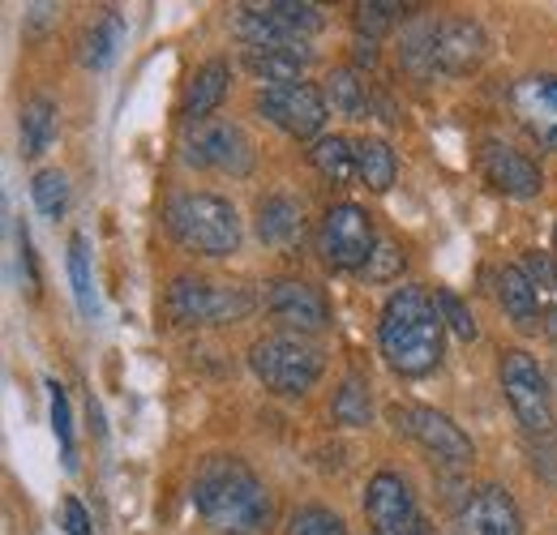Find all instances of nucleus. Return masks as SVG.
Segmentation results:
<instances>
[{"label": "nucleus", "instance_id": "7ed1b4c3", "mask_svg": "<svg viewBox=\"0 0 557 535\" xmlns=\"http://www.w3.org/2000/svg\"><path fill=\"white\" fill-rule=\"evenodd\" d=\"M168 236L198 258H232L240 253V214L219 194H176L163 206Z\"/></svg>", "mask_w": 557, "mask_h": 535}, {"label": "nucleus", "instance_id": "39448f33", "mask_svg": "<svg viewBox=\"0 0 557 535\" xmlns=\"http://www.w3.org/2000/svg\"><path fill=\"white\" fill-rule=\"evenodd\" d=\"M258 309V296L240 283H210V278H176L163 296V313L172 326H227L245 322Z\"/></svg>", "mask_w": 557, "mask_h": 535}, {"label": "nucleus", "instance_id": "1a4fd4ad", "mask_svg": "<svg viewBox=\"0 0 557 535\" xmlns=\"http://www.w3.org/2000/svg\"><path fill=\"white\" fill-rule=\"evenodd\" d=\"M377 253V227L369 219L364 206L356 201H339L322 214L318 223V258L331 270H360L373 262Z\"/></svg>", "mask_w": 557, "mask_h": 535}, {"label": "nucleus", "instance_id": "4c0bfd02", "mask_svg": "<svg viewBox=\"0 0 557 535\" xmlns=\"http://www.w3.org/2000/svg\"><path fill=\"white\" fill-rule=\"evenodd\" d=\"M17 249H22V274H26V283H30V291H35V287H39V270H35V245H30L26 227H17Z\"/></svg>", "mask_w": 557, "mask_h": 535}, {"label": "nucleus", "instance_id": "f8f14e48", "mask_svg": "<svg viewBox=\"0 0 557 535\" xmlns=\"http://www.w3.org/2000/svg\"><path fill=\"white\" fill-rule=\"evenodd\" d=\"M258 112H262L275 129H283L287 137H296V141H309V137L318 141L326 116H331L326 95H322V86H313V82H292V86L262 90V95H258Z\"/></svg>", "mask_w": 557, "mask_h": 535}, {"label": "nucleus", "instance_id": "5701e85b", "mask_svg": "<svg viewBox=\"0 0 557 535\" xmlns=\"http://www.w3.org/2000/svg\"><path fill=\"white\" fill-rule=\"evenodd\" d=\"M309 163L318 167V176L322 181H331V185H348V181H360V172H356V141L344 134H326L313 141V150H309Z\"/></svg>", "mask_w": 557, "mask_h": 535}, {"label": "nucleus", "instance_id": "f3484780", "mask_svg": "<svg viewBox=\"0 0 557 535\" xmlns=\"http://www.w3.org/2000/svg\"><path fill=\"white\" fill-rule=\"evenodd\" d=\"M450 527L455 535H523V514H519V501L502 484H485L468 493Z\"/></svg>", "mask_w": 557, "mask_h": 535}, {"label": "nucleus", "instance_id": "423d86ee", "mask_svg": "<svg viewBox=\"0 0 557 535\" xmlns=\"http://www.w3.org/2000/svg\"><path fill=\"white\" fill-rule=\"evenodd\" d=\"M322 9L305 0H267V4H240L232 13V30L245 48H287L305 43L322 30Z\"/></svg>", "mask_w": 557, "mask_h": 535}, {"label": "nucleus", "instance_id": "c756f323", "mask_svg": "<svg viewBox=\"0 0 557 535\" xmlns=\"http://www.w3.org/2000/svg\"><path fill=\"white\" fill-rule=\"evenodd\" d=\"M433 26L437 22H412L399 39V65L408 69L412 77H433Z\"/></svg>", "mask_w": 557, "mask_h": 535}, {"label": "nucleus", "instance_id": "9d476101", "mask_svg": "<svg viewBox=\"0 0 557 535\" xmlns=\"http://www.w3.org/2000/svg\"><path fill=\"white\" fill-rule=\"evenodd\" d=\"M185 159L202 172H219V176H236L245 181L258 163V146L245 125L236 121H202L185 129Z\"/></svg>", "mask_w": 557, "mask_h": 535}, {"label": "nucleus", "instance_id": "f03ea898", "mask_svg": "<svg viewBox=\"0 0 557 535\" xmlns=\"http://www.w3.org/2000/svg\"><path fill=\"white\" fill-rule=\"evenodd\" d=\"M377 351L391 373L399 377H429L442 356H446V322L437 313V300L417 287L404 283L391 291L377 318Z\"/></svg>", "mask_w": 557, "mask_h": 535}, {"label": "nucleus", "instance_id": "cd10ccee", "mask_svg": "<svg viewBox=\"0 0 557 535\" xmlns=\"http://www.w3.org/2000/svg\"><path fill=\"white\" fill-rule=\"evenodd\" d=\"M30 201L44 219H65L70 210V176L61 167H44L30 176Z\"/></svg>", "mask_w": 557, "mask_h": 535}, {"label": "nucleus", "instance_id": "2eb2a0df", "mask_svg": "<svg viewBox=\"0 0 557 535\" xmlns=\"http://www.w3.org/2000/svg\"><path fill=\"white\" fill-rule=\"evenodd\" d=\"M510 112L541 150L557 154V73H532L510 86Z\"/></svg>", "mask_w": 557, "mask_h": 535}, {"label": "nucleus", "instance_id": "6e6552de", "mask_svg": "<svg viewBox=\"0 0 557 535\" xmlns=\"http://www.w3.org/2000/svg\"><path fill=\"white\" fill-rule=\"evenodd\" d=\"M391 424H395L399 437L417 441L424 455H433L446 468H472L476 463V441L437 407L399 402V407H391Z\"/></svg>", "mask_w": 557, "mask_h": 535}, {"label": "nucleus", "instance_id": "f704fd0d", "mask_svg": "<svg viewBox=\"0 0 557 535\" xmlns=\"http://www.w3.org/2000/svg\"><path fill=\"white\" fill-rule=\"evenodd\" d=\"M519 270L532 278V287L536 291H557V266L549 253H541V249H528L523 253V262H519Z\"/></svg>", "mask_w": 557, "mask_h": 535}, {"label": "nucleus", "instance_id": "0eeeda50", "mask_svg": "<svg viewBox=\"0 0 557 535\" xmlns=\"http://www.w3.org/2000/svg\"><path fill=\"white\" fill-rule=\"evenodd\" d=\"M497 382H502L506 407L515 411V420L528 433H541V437L554 433V390H549V377H545V369L536 364L532 351H523V347L502 351Z\"/></svg>", "mask_w": 557, "mask_h": 535}, {"label": "nucleus", "instance_id": "f257e3e1", "mask_svg": "<svg viewBox=\"0 0 557 535\" xmlns=\"http://www.w3.org/2000/svg\"><path fill=\"white\" fill-rule=\"evenodd\" d=\"M194 510L219 535H267L275 523V497L262 475L236 455H214L194 480Z\"/></svg>", "mask_w": 557, "mask_h": 535}, {"label": "nucleus", "instance_id": "c85d7f7f", "mask_svg": "<svg viewBox=\"0 0 557 535\" xmlns=\"http://www.w3.org/2000/svg\"><path fill=\"white\" fill-rule=\"evenodd\" d=\"M70 283L82 318H95L99 313V296H95V274H90V245H86V236H70Z\"/></svg>", "mask_w": 557, "mask_h": 535}, {"label": "nucleus", "instance_id": "a211bd4d", "mask_svg": "<svg viewBox=\"0 0 557 535\" xmlns=\"http://www.w3.org/2000/svg\"><path fill=\"white\" fill-rule=\"evenodd\" d=\"M309 61H313V52H309L305 43H287V48H245V57H240V65L249 69V77L267 82V90L300 82V73L309 69Z\"/></svg>", "mask_w": 557, "mask_h": 535}, {"label": "nucleus", "instance_id": "aec40b11", "mask_svg": "<svg viewBox=\"0 0 557 535\" xmlns=\"http://www.w3.org/2000/svg\"><path fill=\"white\" fill-rule=\"evenodd\" d=\"M227 82H232V65H227L223 57H214V61H207V65H198V73H194L189 86H185L181 116H185L189 125L210 121V112L227 99Z\"/></svg>", "mask_w": 557, "mask_h": 535}, {"label": "nucleus", "instance_id": "4be33fe9", "mask_svg": "<svg viewBox=\"0 0 557 535\" xmlns=\"http://www.w3.org/2000/svg\"><path fill=\"white\" fill-rule=\"evenodd\" d=\"M121 43H125V13H121V9H108V13L86 30V39H82V65L95 69V73L112 69L116 57H121Z\"/></svg>", "mask_w": 557, "mask_h": 535}, {"label": "nucleus", "instance_id": "a878e982", "mask_svg": "<svg viewBox=\"0 0 557 535\" xmlns=\"http://www.w3.org/2000/svg\"><path fill=\"white\" fill-rule=\"evenodd\" d=\"M322 95H326V108L335 116H344V121H369V90H364V82H360L356 69H335L326 77Z\"/></svg>", "mask_w": 557, "mask_h": 535}, {"label": "nucleus", "instance_id": "473e14b6", "mask_svg": "<svg viewBox=\"0 0 557 535\" xmlns=\"http://www.w3.org/2000/svg\"><path fill=\"white\" fill-rule=\"evenodd\" d=\"M283 535H351V532L335 510H326V506H300V510H292Z\"/></svg>", "mask_w": 557, "mask_h": 535}, {"label": "nucleus", "instance_id": "bb28decb", "mask_svg": "<svg viewBox=\"0 0 557 535\" xmlns=\"http://www.w3.org/2000/svg\"><path fill=\"white\" fill-rule=\"evenodd\" d=\"M331 415H335L339 428H369L373 424V395H369V386L360 377H348L335 390V399H331Z\"/></svg>", "mask_w": 557, "mask_h": 535}, {"label": "nucleus", "instance_id": "393cba45", "mask_svg": "<svg viewBox=\"0 0 557 535\" xmlns=\"http://www.w3.org/2000/svg\"><path fill=\"white\" fill-rule=\"evenodd\" d=\"M52 141H57V103L44 99V95H35L22 108V154L26 159H39V154L52 150Z\"/></svg>", "mask_w": 557, "mask_h": 535}, {"label": "nucleus", "instance_id": "72a5a7b5", "mask_svg": "<svg viewBox=\"0 0 557 535\" xmlns=\"http://www.w3.org/2000/svg\"><path fill=\"white\" fill-rule=\"evenodd\" d=\"M433 300H437V313H442V322H446V331H450V335H459L463 343H472V338L481 335V326H476L472 309H468L455 291H446V287H442Z\"/></svg>", "mask_w": 557, "mask_h": 535}, {"label": "nucleus", "instance_id": "e433bc0d", "mask_svg": "<svg viewBox=\"0 0 557 535\" xmlns=\"http://www.w3.org/2000/svg\"><path fill=\"white\" fill-rule=\"evenodd\" d=\"M61 527H65V535H95V527H90V514H86V506L77 501V497H61Z\"/></svg>", "mask_w": 557, "mask_h": 535}, {"label": "nucleus", "instance_id": "58836bf2", "mask_svg": "<svg viewBox=\"0 0 557 535\" xmlns=\"http://www.w3.org/2000/svg\"><path fill=\"white\" fill-rule=\"evenodd\" d=\"M554 249H557V227H554Z\"/></svg>", "mask_w": 557, "mask_h": 535}, {"label": "nucleus", "instance_id": "ea45409f", "mask_svg": "<svg viewBox=\"0 0 557 535\" xmlns=\"http://www.w3.org/2000/svg\"><path fill=\"white\" fill-rule=\"evenodd\" d=\"M424 535H433V532H424Z\"/></svg>", "mask_w": 557, "mask_h": 535}, {"label": "nucleus", "instance_id": "4468645a", "mask_svg": "<svg viewBox=\"0 0 557 535\" xmlns=\"http://www.w3.org/2000/svg\"><path fill=\"white\" fill-rule=\"evenodd\" d=\"M488 35L472 17H446L433 26V77H468L485 65Z\"/></svg>", "mask_w": 557, "mask_h": 535}, {"label": "nucleus", "instance_id": "9b49d317", "mask_svg": "<svg viewBox=\"0 0 557 535\" xmlns=\"http://www.w3.org/2000/svg\"><path fill=\"white\" fill-rule=\"evenodd\" d=\"M364 519L373 535H424V514L399 471H373L364 484Z\"/></svg>", "mask_w": 557, "mask_h": 535}, {"label": "nucleus", "instance_id": "7c9ffc66", "mask_svg": "<svg viewBox=\"0 0 557 535\" xmlns=\"http://www.w3.org/2000/svg\"><path fill=\"white\" fill-rule=\"evenodd\" d=\"M48 399H52V433H57V446H61V463L65 471L77 468V433H73V407L70 395L61 382H48Z\"/></svg>", "mask_w": 557, "mask_h": 535}, {"label": "nucleus", "instance_id": "dca6fc26", "mask_svg": "<svg viewBox=\"0 0 557 535\" xmlns=\"http://www.w3.org/2000/svg\"><path fill=\"white\" fill-rule=\"evenodd\" d=\"M481 176L485 185H493L502 198H515V201H532L541 189H545V172L536 159H528L523 150L488 137L481 146Z\"/></svg>", "mask_w": 557, "mask_h": 535}, {"label": "nucleus", "instance_id": "c9c22d12", "mask_svg": "<svg viewBox=\"0 0 557 535\" xmlns=\"http://www.w3.org/2000/svg\"><path fill=\"white\" fill-rule=\"evenodd\" d=\"M404 266V253L395 249V245H377V253H373V262L364 266V278H373V283H382V278H395Z\"/></svg>", "mask_w": 557, "mask_h": 535}, {"label": "nucleus", "instance_id": "2f4dec72", "mask_svg": "<svg viewBox=\"0 0 557 535\" xmlns=\"http://www.w3.org/2000/svg\"><path fill=\"white\" fill-rule=\"evenodd\" d=\"M399 13H404V4H395V0H369V4H356L351 9V22H356V35L360 39L377 43L399 22Z\"/></svg>", "mask_w": 557, "mask_h": 535}, {"label": "nucleus", "instance_id": "412c9836", "mask_svg": "<svg viewBox=\"0 0 557 535\" xmlns=\"http://www.w3.org/2000/svg\"><path fill=\"white\" fill-rule=\"evenodd\" d=\"M493 296H497L502 313H506L515 326L536 331V322H541V291L532 287V278H528L523 270L497 266V274H493Z\"/></svg>", "mask_w": 557, "mask_h": 535}, {"label": "nucleus", "instance_id": "6ab92c4d", "mask_svg": "<svg viewBox=\"0 0 557 535\" xmlns=\"http://www.w3.org/2000/svg\"><path fill=\"white\" fill-rule=\"evenodd\" d=\"M253 227H258V240L271 245V249H292L305 232V210L300 201L287 198V194H267L253 210Z\"/></svg>", "mask_w": 557, "mask_h": 535}, {"label": "nucleus", "instance_id": "b1692460", "mask_svg": "<svg viewBox=\"0 0 557 535\" xmlns=\"http://www.w3.org/2000/svg\"><path fill=\"white\" fill-rule=\"evenodd\" d=\"M356 172L373 194H386L399 176V159H395L391 141L386 137H360L356 141Z\"/></svg>", "mask_w": 557, "mask_h": 535}, {"label": "nucleus", "instance_id": "ddd939ff", "mask_svg": "<svg viewBox=\"0 0 557 535\" xmlns=\"http://www.w3.org/2000/svg\"><path fill=\"white\" fill-rule=\"evenodd\" d=\"M262 309L275 318L287 335H322L331 326V300L322 287L305 278H275L262 291Z\"/></svg>", "mask_w": 557, "mask_h": 535}, {"label": "nucleus", "instance_id": "20e7f679", "mask_svg": "<svg viewBox=\"0 0 557 535\" xmlns=\"http://www.w3.org/2000/svg\"><path fill=\"white\" fill-rule=\"evenodd\" d=\"M249 369H253V377L271 395H278V399H300V395H309L322 382L326 351L313 338L278 331V335L258 338L249 347Z\"/></svg>", "mask_w": 557, "mask_h": 535}]
</instances>
